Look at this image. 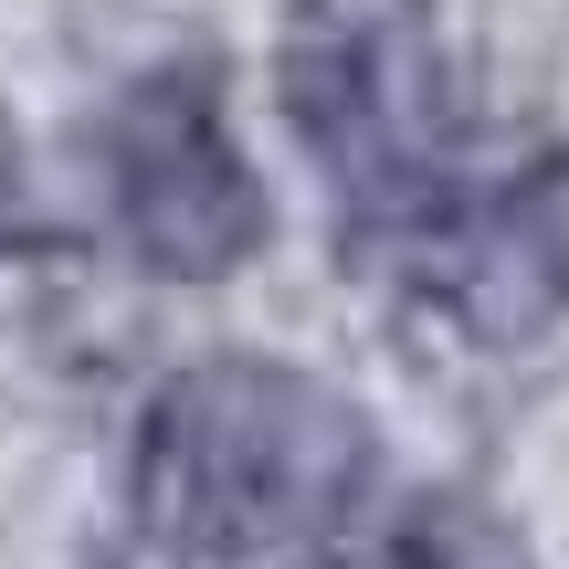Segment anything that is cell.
I'll list each match as a JSON object with an SVG mask.
<instances>
[{
    "mask_svg": "<svg viewBox=\"0 0 569 569\" xmlns=\"http://www.w3.org/2000/svg\"><path fill=\"white\" fill-rule=\"evenodd\" d=\"M359 401L284 359H201L138 422V528L201 569L306 559L369 496Z\"/></svg>",
    "mask_w": 569,
    "mask_h": 569,
    "instance_id": "6da1fadb",
    "label": "cell"
},
{
    "mask_svg": "<svg viewBox=\"0 0 569 569\" xmlns=\"http://www.w3.org/2000/svg\"><path fill=\"white\" fill-rule=\"evenodd\" d=\"M274 96L306 159L369 222H422L443 201L453 74L432 0H296L274 42Z\"/></svg>",
    "mask_w": 569,
    "mask_h": 569,
    "instance_id": "7a4b0ae2",
    "label": "cell"
},
{
    "mask_svg": "<svg viewBox=\"0 0 569 569\" xmlns=\"http://www.w3.org/2000/svg\"><path fill=\"white\" fill-rule=\"evenodd\" d=\"M96 169H106V211L148 274L211 284L264 243V180L243 169L201 63H159L127 84L96 127Z\"/></svg>",
    "mask_w": 569,
    "mask_h": 569,
    "instance_id": "3957f363",
    "label": "cell"
},
{
    "mask_svg": "<svg viewBox=\"0 0 569 569\" xmlns=\"http://www.w3.org/2000/svg\"><path fill=\"white\" fill-rule=\"evenodd\" d=\"M496 232H507V264H517V284H528V306L549 317V306L569 296V169L528 180L507 211H496Z\"/></svg>",
    "mask_w": 569,
    "mask_h": 569,
    "instance_id": "277c9868",
    "label": "cell"
},
{
    "mask_svg": "<svg viewBox=\"0 0 569 569\" xmlns=\"http://www.w3.org/2000/svg\"><path fill=\"white\" fill-rule=\"evenodd\" d=\"M296 569H422L411 549H306Z\"/></svg>",
    "mask_w": 569,
    "mask_h": 569,
    "instance_id": "5b68a950",
    "label": "cell"
},
{
    "mask_svg": "<svg viewBox=\"0 0 569 569\" xmlns=\"http://www.w3.org/2000/svg\"><path fill=\"white\" fill-rule=\"evenodd\" d=\"M21 222V148H11V127H0V232Z\"/></svg>",
    "mask_w": 569,
    "mask_h": 569,
    "instance_id": "8992f818",
    "label": "cell"
}]
</instances>
